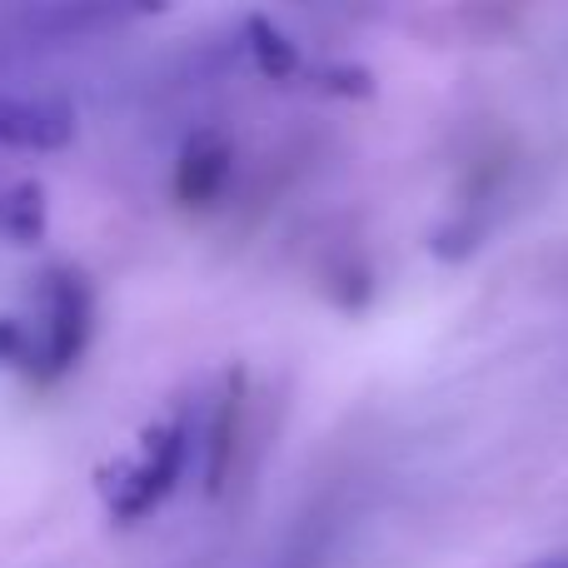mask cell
<instances>
[{"label":"cell","instance_id":"cell-1","mask_svg":"<svg viewBox=\"0 0 568 568\" xmlns=\"http://www.w3.org/2000/svg\"><path fill=\"white\" fill-rule=\"evenodd\" d=\"M30 379L55 384L80 364L90 334H95V290L75 265H50L40 275V329Z\"/></svg>","mask_w":568,"mask_h":568},{"label":"cell","instance_id":"cell-2","mask_svg":"<svg viewBox=\"0 0 568 568\" xmlns=\"http://www.w3.org/2000/svg\"><path fill=\"white\" fill-rule=\"evenodd\" d=\"M190 449H195V429H190L185 414H170V419L150 424L135 459H130L125 469L115 474V484L105 489L110 514H115L120 524H135V519H145L150 509H160V504L175 494L180 474H185V464H190Z\"/></svg>","mask_w":568,"mask_h":568},{"label":"cell","instance_id":"cell-3","mask_svg":"<svg viewBox=\"0 0 568 568\" xmlns=\"http://www.w3.org/2000/svg\"><path fill=\"white\" fill-rule=\"evenodd\" d=\"M75 140V110L55 95H0V145L50 155Z\"/></svg>","mask_w":568,"mask_h":568},{"label":"cell","instance_id":"cell-4","mask_svg":"<svg viewBox=\"0 0 568 568\" xmlns=\"http://www.w3.org/2000/svg\"><path fill=\"white\" fill-rule=\"evenodd\" d=\"M230 175H235V150H230V140L220 135V130H195V135L180 145V160H175L180 205L210 210L230 190Z\"/></svg>","mask_w":568,"mask_h":568},{"label":"cell","instance_id":"cell-5","mask_svg":"<svg viewBox=\"0 0 568 568\" xmlns=\"http://www.w3.org/2000/svg\"><path fill=\"white\" fill-rule=\"evenodd\" d=\"M50 220V200L40 180H16L10 190H0V235L10 245H36L45 235Z\"/></svg>","mask_w":568,"mask_h":568},{"label":"cell","instance_id":"cell-6","mask_svg":"<svg viewBox=\"0 0 568 568\" xmlns=\"http://www.w3.org/2000/svg\"><path fill=\"white\" fill-rule=\"evenodd\" d=\"M250 55H255V65L265 70V75L284 80L294 65H300V55H294V40H284V30H275L270 20H250Z\"/></svg>","mask_w":568,"mask_h":568},{"label":"cell","instance_id":"cell-7","mask_svg":"<svg viewBox=\"0 0 568 568\" xmlns=\"http://www.w3.org/2000/svg\"><path fill=\"white\" fill-rule=\"evenodd\" d=\"M36 364V334L20 314H0V369H20L30 374Z\"/></svg>","mask_w":568,"mask_h":568},{"label":"cell","instance_id":"cell-8","mask_svg":"<svg viewBox=\"0 0 568 568\" xmlns=\"http://www.w3.org/2000/svg\"><path fill=\"white\" fill-rule=\"evenodd\" d=\"M235 394H225L220 399V409H215V424H210V489H215L220 479H225V464H230V449H235Z\"/></svg>","mask_w":568,"mask_h":568},{"label":"cell","instance_id":"cell-9","mask_svg":"<svg viewBox=\"0 0 568 568\" xmlns=\"http://www.w3.org/2000/svg\"><path fill=\"white\" fill-rule=\"evenodd\" d=\"M534 568H568V559H544V564H534Z\"/></svg>","mask_w":568,"mask_h":568}]
</instances>
